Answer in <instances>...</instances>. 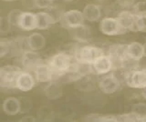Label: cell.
<instances>
[{
	"label": "cell",
	"mask_w": 146,
	"mask_h": 122,
	"mask_svg": "<svg viewBox=\"0 0 146 122\" xmlns=\"http://www.w3.org/2000/svg\"><path fill=\"white\" fill-rule=\"evenodd\" d=\"M48 64L54 72L57 80L58 76L72 70L75 65V59L73 56L66 52H58L49 57Z\"/></svg>",
	"instance_id": "cell-1"
},
{
	"label": "cell",
	"mask_w": 146,
	"mask_h": 122,
	"mask_svg": "<svg viewBox=\"0 0 146 122\" xmlns=\"http://www.w3.org/2000/svg\"><path fill=\"white\" fill-rule=\"evenodd\" d=\"M104 54V50L100 47L92 46V45H84L75 49L73 57L78 63L91 65L98 57Z\"/></svg>",
	"instance_id": "cell-2"
},
{
	"label": "cell",
	"mask_w": 146,
	"mask_h": 122,
	"mask_svg": "<svg viewBox=\"0 0 146 122\" xmlns=\"http://www.w3.org/2000/svg\"><path fill=\"white\" fill-rule=\"evenodd\" d=\"M22 67L14 65H6L0 67V88H15V82Z\"/></svg>",
	"instance_id": "cell-3"
},
{
	"label": "cell",
	"mask_w": 146,
	"mask_h": 122,
	"mask_svg": "<svg viewBox=\"0 0 146 122\" xmlns=\"http://www.w3.org/2000/svg\"><path fill=\"white\" fill-rule=\"evenodd\" d=\"M124 81L128 87L141 89L146 87V69H131L125 71Z\"/></svg>",
	"instance_id": "cell-4"
},
{
	"label": "cell",
	"mask_w": 146,
	"mask_h": 122,
	"mask_svg": "<svg viewBox=\"0 0 146 122\" xmlns=\"http://www.w3.org/2000/svg\"><path fill=\"white\" fill-rule=\"evenodd\" d=\"M59 21L61 24L68 29H76L78 28L84 26V16L82 11L78 9H70L66 12L61 13Z\"/></svg>",
	"instance_id": "cell-5"
},
{
	"label": "cell",
	"mask_w": 146,
	"mask_h": 122,
	"mask_svg": "<svg viewBox=\"0 0 146 122\" xmlns=\"http://www.w3.org/2000/svg\"><path fill=\"white\" fill-rule=\"evenodd\" d=\"M99 88L102 93L106 95H111L116 93L121 88V81L112 73L102 75L99 80Z\"/></svg>",
	"instance_id": "cell-6"
},
{
	"label": "cell",
	"mask_w": 146,
	"mask_h": 122,
	"mask_svg": "<svg viewBox=\"0 0 146 122\" xmlns=\"http://www.w3.org/2000/svg\"><path fill=\"white\" fill-rule=\"evenodd\" d=\"M36 84V81L33 73L29 70L22 69L17 76L15 88L22 92H29L35 88Z\"/></svg>",
	"instance_id": "cell-7"
},
{
	"label": "cell",
	"mask_w": 146,
	"mask_h": 122,
	"mask_svg": "<svg viewBox=\"0 0 146 122\" xmlns=\"http://www.w3.org/2000/svg\"><path fill=\"white\" fill-rule=\"evenodd\" d=\"M33 73L36 83H48L51 81L56 80V76H55L54 72L50 69L48 62L44 63L41 61L39 64L36 65L33 69L31 70Z\"/></svg>",
	"instance_id": "cell-8"
},
{
	"label": "cell",
	"mask_w": 146,
	"mask_h": 122,
	"mask_svg": "<svg viewBox=\"0 0 146 122\" xmlns=\"http://www.w3.org/2000/svg\"><path fill=\"white\" fill-rule=\"evenodd\" d=\"M100 30L102 34L105 36H109V37H114V36L121 35L123 32H125L121 28L116 17L111 16L104 17L100 21Z\"/></svg>",
	"instance_id": "cell-9"
},
{
	"label": "cell",
	"mask_w": 146,
	"mask_h": 122,
	"mask_svg": "<svg viewBox=\"0 0 146 122\" xmlns=\"http://www.w3.org/2000/svg\"><path fill=\"white\" fill-rule=\"evenodd\" d=\"M91 72L96 75H106L114 70L113 63L111 57L105 52L104 55L98 57L92 64L90 65Z\"/></svg>",
	"instance_id": "cell-10"
},
{
	"label": "cell",
	"mask_w": 146,
	"mask_h": 122,
	"mask_svg": "<svg viewBox=\"0 0 146 122\" xmlns=\"http://www.w3.org/2000/svg\"><path fill=\"white\" fill-rule=\"evenodd\" d=\"M116 19L124 31H136V14L133 11L124 9L119 12Z\"/></svg>",
	"instance_id": "cell-11"
},
{
	"label": "cell",
	"mask_w": 146,
	"mask_h": 122,
	"mask_svg": "<svg viewBox=\"0 0 146 122\" xmlns=\"http://www.w3.org/2000/svg\"><path fill=\"white\" fill-rule=\"evenodd\" d=\"M124 54L129 60L138 62L145 57L144 45L137 41L131 42L124 46Z\"/></svg>",
	"instance_id": "cell-12"
},
{
	"label": "cell",
	"mask_w": 146,
	"mask_h": 122,
	"mask_svg": "<svg viewBox=\"0 0 146 122\" xmlns=\"http://www.w3.org/2000/svg\"><path fill=\"white\" fill-rule=\"evenodd\" d=\"M20 56V63L22 66V69L25 70L31 71L36 65L42 61L40 57L38 56V52L29 50V49H27L24 52H22Z\"/></svg>",
	"instance_id": "cell-13"
},
{
	"label": "cell",
	"mask_w": 146,
	"mask_h": 122,
	"mask_svg": "<svg viewBox=\"0 0 146 122\" xmlns=\"http://www.w3.org/2000/svg\"><path fill=\"white\" fill-rule=\"evenodd\" d=\"M17 28L24 31H32L36 29V13L23 11L17 22Z\"/></svg>",
	"instance_id": "cell-14"
},
{
	"label": "cell",
	"mask_w": 146,
	"mask_h": 122,
	"mask_svg": "<svg viewBox=\"0 0 146 122\" xmlns=\"http://www.w3.org/2000/svg\"><path fill=\"white\" fill-rule=\"evenodd\" d=\"M26 44L27 49L38 52L44 48L46 45V38L41 33L34 32L26 38Z\"/></svg>",
	"instance_id": "cell-15"
},
{
	"label": "cell",
	"mask_w": 146,
	"mask_h": 122,
	"mask_svg": "<svg viewBox=\"0 0 146 122\" xmlns=\"http://www.w3.org/2000/svg\"><path fill=\"white\" fill-rule=\"evenodd\" d=\"M57 23L48 11H40L36 13V26L38 30H46Z\"/></svg>",
	"instance_id": "cell-16"
},
{
	"label": "cell",
	"mask_w": 146,
	"mask_h": 122,
	"mask_svg": "<svg viewBox=\"0 0 146 122\" xmlns=\"http://www.w3.org/2000/svg\"><path fill=\"white\" fill-rule=\"evenodd\" d=\"M2 109L8 116H16L21 112V101L19 98L9 97L3 101Z\"/></svg>",
	"instance_id": "cell-17"
},
{
	"label": "cell",
	"mask_w": 146,
	"mask_h": 122,
	"mask_svg": "<svg viewBox=\"0 0 146 122\" xmlns=\"http://www.w3.org/2000/svg\"><path fill=\"white\" fill-rule=\"evenodd\" d=\"M85 21L96 22L102 17V7L96 4H88L82 10Z\"/></svg>",
	"instance_id": "cell-18"
},
{
	"label": "cell",
	"mask_w": 146,
	"mask_h": 122,
	"mask_svg": "<svg viewBox=\"0 0 146 122\" xmlns=\"http://www.w3.org/2000/svg\"><path fill=\"white\" fill-rule=\"evenodd\" d=\"M44 94L49 99H57L62 96V88L57 80H54L47 83L44 88Z\"/></svg>",
	"instance_id": "cell-19"
},
{
	"label": "cell",
	"mask_w": 146,
	"mask_h": 122,
	"mask_svg": "<svg viewBox=\"0 0 146 122\" xmlns=\"http://www.w3.org/2000/svg\"><path fill=\"white\" fill-rule=\"evenodd\" d=\"M14 53L13 41L0 39V58H4Z\"/></svg>",
	"instance_id": "cell-20"
},
{
	"label": "cell",
	"mask_w": 146,
	"mask_h": 122,
	"mask_svg": "<svg viewBox=\"0 0 146 122\" xmlns=\"http://www.w3.org/2000/svg\"><path fill=\"white\" fill-rule=\"evenodd\" d=\"M75 30L76 32V37L77 38L80 40L81 42H84V41H88L89 38L90 37V28H87V26L84 25L80 26V28H78L76 29H73Z\"/></svg>",
	"instance_id": "cell-21"
},
{
	"label": "cell",
	"mask_w": 146,
	"mask_h": 122,
	"mask_svg": "<svg viewBox=\"0 0 146 122\" xmlns=\"http://www.w3.org/2000/svg\"><path fill=\"white\" fill-rule=\"evenodd\" d=\"M136 31L146 33V13L136 14Z\"/></svg>",
	"instance_id": "cell-22"
},
{
	"label": "cell",
	"mask_w": 146,
	"mask_h": 122,
	"mask_svg": "<svg viewBox=\"0 0 146 122\" xmlns=\"http://www.w3.org/2000/svg\"><path fill=\"white\" fill-rule=\"evenodd\" d=\"M22 12L23 11L20 9H13L9 12L7 16V19L8 21L9 25L11 26H17V22Z\"/></svg>",
	"instance_id": "cell-23"
},
{
	"label": "cell",
	"mask_w": 146,
	"mask_h": 122,
	"mask_svg": "<svg viewBox=\"0 0 146 122\" xmlns=\"http://www.w3.org/2000/svg\"><path fill=\"white\" fill-rule=\"evenodd\" d=\"M141 115L136 111H132L130 113H125L118 116V121H140Z\"/></svg>",
	"instance_id": "cell-24"
},
{
	"label": "cell",
	"mask_w": 146,
	"mask_h": 122,
	"mask_svg": "<svg viewBox=\"0 0 146 122\" xmlns=\"http://www.w3.org/2000/svg\"><path fill=\"white\" fill-rule=\"evenodd\" d=\"M34 6L40 9H49L53 6L54 0H33Z\"/></svg>",
	"instance_id": "cell-25"
},
{
	"label": "cell",
	"mask_w": 146,
	"mask_h": 122,
	"mask_svg": "<svg viewBox=\"0 0 146 122\" xmlns=\"http://www.w3.org/2000/svg\"><path fill=\"white\" fill-rule=\"evenodd\" d=\"M10 25H9L8 21L7 18H3V17L0 16V31H7L8 30L7 28H10Z\"/></svg>",
	"instance_id": "cell-26"
},
{
	"label": "cell",
	"mask_w": 146,
	"mask_h": 122,
	"mask_svg": "<svg viewBox=\"0 0 146 122\" xmlns=\"http://www.w3.org/2000/svg\"><path fill=\"white\" fill-rule=\"evenodd\" d=\"M141 95L144 99H146V87L141 89Z\"/></svg>",
	"instance_id": "cell-27"
},
{
	"label": "cell",
	"mask_w": 146,
	"mask_h": 122,
	"mask_svg": "<svg viewBox=\"0 0 146 122\" xmlns=\"http://www.w3.org/2000/svg\"><path fill=\"white\" fill-rule=\"evenodd\" d=\"M3 1H6V2H12V1H15V0H3Z\"/></svg>",
	"instance_id": "cell-28"
},
{
	"label": "cell",
	"mask_w": 146,
	"mask_h": 122,
	"mask_svg": "<svg viewBox=\"0 0 146 122\" xmlns=\"http://www.w3.org/2000/svg\"><path fill=\"white\" fill-rule=\"evenodd\" d=\"M144 50H145V57H146V43L144 44Z\"/></svg>",
	"instance_id": "cell-29"
},
{
	"label": "cell",
	"mask_w": 146,
	"mask_h": 122,
	"mask_svg": "<svg viewBox=\"0 0 146 122\" xmlns=\"http://www.w3.org/2000/svg\"><path fill=\"white\" fill-rule=\"evenodd\" d=\"M54 1H55V0H54Z\"/></svg>",
	"instance_id": "cell-30"
}]
</instances>
